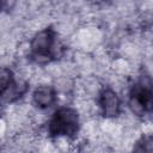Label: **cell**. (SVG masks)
<instances>
[{"label": "cell", "instance_id": "obj_6", "mask_svg": "<svg viewBox=\"0 0 153 153\" xmlns=\"http://www.w3.org/2000/svg\"><path fill=\"white\" fill-rule=\"evenodd\" d=\"M26 88H27V85L25 82H17L13 80L12 84L7 87V90L1 94V97L6 103H11L20 98L25 93Z\"/></svg>", "mask_w": 153, "mask_h": 153}, {"label": "cell", "instance_id": "obj_1", "mask_svg": "<svg viewBox=\"0 0 153 153\" xmlns=\"http://www.w3.org/2000/svg\"><path fill=\"white\" fill-rule=\"evenodd\" d=\"M30 55L38 63L49 62L61 55V45L56 32L51 27H47L35 35L30 44Z\"/></svg>", "mask_w": 153, "mask_h": 153}, {"label": "cell", "instance_id": "obj_5", "mask_svg": "<svg viewBox=\"0 0 153 153\" xmlns=\"http://www.w3.org/2000/svg\"><path fill=\"white\" fill-rule=\"evenodd\" d=\"M55 99H56L55 90L48 85L37 87L32 94V100H33L35 105L41 109H47V108L51 106L55 103Z\"/></svg>", "mask_w": 153, "mask_h": 153}, {"label": "cell", "instance_id": "obj_3", "mask_svg": "<svg viewBox=\"0 0 153 153\" xmlns=\"http://www.w3.org/2000/svg\"><path fill=\"white\" fill-rule=\"evenodd\" d=\"M152 85L148 78H143L133 85L129 97V106L131 111L139 116L152 109Z\"/></svg>", "mask_w": 153, "mask_h": 153}, {"label": "cell", "instance_id": "obj_2", "mask_svg": "<svg viewBox=\"0 0 153 153\" xmlns=\"http://www.w3.org/2000/svg\"><path fill=\"white\" fill-rule=\"evenodd\" d=\"M79 116L72 108H60L49 121L48 130L51 136L72 137L78 133Z\"/></svg>", "mask_w": 153, "mask_h": 153}, {"label": "cell", "instance_id": "obj_7", "mask_svg": "<svg viewBox=\"0 0 153 153\" xmlns=\"http://www.w3.org/2000/svg\"><path fill=\"white\" fill-rule=\"evenodd\" d=\"M13 81V73L11 69L0 67V96L7 90Z\"/></svg>", "mask_w": 153, "mask_h": 153}, {"label": "cell", "instance_id": "obj_4", "mask_svg": "<svg viewBox=\"0 0 153 153\" xmlns=\"http://www.w3.org/2000/svg\"><path fill=\"white\" fill-rule=\"evenodd\" d=\"M99 104L105 117H116L121 111V100L116 92L104 88L99 94Z\"/></svg>", "mask_w": 153, "mask_h": 153}, {"label": "cell", "instance_id": "obj_8", "mask_svg": "<svg viewBox=\"0 0 153 153\" xmlns=\"http://www.w3.org/2000/svg\"><path fill=\"white\" fill-rule=\"evenodd\" d=\"M6 2H7V0H0V8H2Z\"/></svg>", "mask_w": 153, "mask_h": 153}]
</instances>
